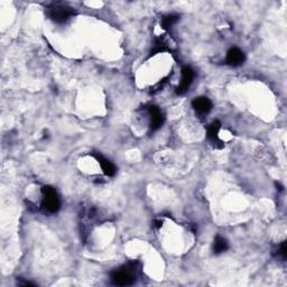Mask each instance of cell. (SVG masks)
I'll return each instance as SVG.
<instances>
[{"mask_svg":"<svg viewBox=\"0 0 287 287\" xmlns=\"http://www.w3.org/2000/svg\"><path fill=\"white\" fill-rule=\"evenodd\" d=\"M92 156L96 158V160L98 161V163L100 164L101 169H102V172H103L104 175L115 176L116 172H117V168H116V166L113 165L110 161L107 160V158L103 157L102 155L99 154V153H93Z\"/></svg>","mask_w":287,"mask_h":287,"instance_id":"obj_9","label":"cell"},{"mask_svg":"<svg viewBox=\"0 0 287 287\" xmlns=\"http://www.w3.org/2000/svg\"><path fill=\"white\" fill-rule=\"evenodd\" d=\"M192 107L194 110L199 113V115H207L211 110H212L213 104L211 102V100L206 97H199L192 101Z\"/></svg>","mask_w":287,"mask_h":287,"instance_id":"obj_8","label":"cell"},{"mask_svg":"<svg viewBox=\"0 0 287 287\" xmlns=\"http://www.w3.org/2000/svg\"><path fill=\"white\" fill-rule=\"evenodd\" d=\"M229 249V243L226 238L221 236H217L214 238L213 243V252L215 255H220L222 252H226Z\"/></svg>","mask_w":287,"mask_h":287,"instance_id":"obj_10","label":"cell"},{"mask_svg":"<svg viewBox=\"0 0 287 287\" xmlns=\"http://www.w3.org/2000/svg\"><path fill=\"white\" fill-rule=\"evenodd\" d=\"M47 15L56 24H64L75 15V10L65 3H53L47 8Z\"/></svg>","mask_w":287,"mask_h":287,"instance_id":"obj_3","label":"cell"},{"mask_svg":"<svg viewBox=\"0 0 287 287\" xmlns=\"http://www.w3.org/2000/svg\"><path fill=\"white\" fill-rule=\"evenodd\" d=\"M194 78H195L194 70L188 65L183 66L182 79H181L179 86L176 88V93L177 94H184L185 92H187V90L190 89L192 83H193Z\"/></svg>","mask_w":287,"mask_h":287,"instance_id":"obj_5","label":"cell"},{"mask_svg":"<svg viewBox=\"0 0 287 287\" xmlns=\"http://www.w3.org/2000/svg\"><path fill=\"white\" fill-rule=\"evenodd\" d=\"M273 254L274 256H276L277 258L285 260L286 259V241H283L281 245H278L276 249H274Z\"/></svg>","mask_w":287,"mask_h":287,"instance_id":"obj_13","label":"cell"},{"mask_svg":"<svg viewBox=\"0 0 287 287\" xmlns=\"http://www.w3.org/2000/svg\"><path fill=\"white\" fill-rule=\"evenodd\" d=\"M221 129V123L219 120H214L212 123L209 124L206 128V137L209 139L211 145L215 149H221L225 147L224 142L219 138V131Z\"/></svg>","mask_w":287,"mask_h":287,"instance_id":"obj_4","label":"cell"},{"mask_svg":"<svg viewBox=\"0 0 287 287\" xmlns=\"http://www.w3.org/2000/svg\"><path fill=\"white\" fill-rule=\"evenodd\" d=\"M179 20H180V15L168 14L162 18L161 26H162V28L165 29V31H168V29H171Z\"/></svg>","mask_w":287,"mask_h":287,"instance_id":"obj_11","label":"cell"},{"mask_svg":"<svg viewBox=\"0 0 287 287\" xmlns=\"http://www.w3.org/2000/svg\"><path fill=\"white\" fill-rule=\"evenodd\" d=\"M166 51H169L167 44H166V41L162 39V37H160V39L155 40L153 50H152V52H150V56L156 55V54H158V53H163Z\"/></svg>","mask_w":287,"mask_h":287,"instance_id":"obj_12","label":"cell"},{"mask_svg":"<svg viewBox=\"0 0 287 287\" xmlns=\"http://www.w3.org/2000/svg\"><path fill=\"white\" fill-rule=\"evenodd\" d=\"M246 56L245 53L238 47H231L226 53V63L230 66H239L241 64H244Z\"/></svg>","mask_w":287,"mask_h":287,"instance_id":"obj_7","label":"cell"},{"mask_svg":"<svg viewBox=\"0 0 287 287\" xmlns=\"http://www.w3.org/2000/svg\"><path fill=\"white\" fill-rule=\"evenodd\" d=\"M139 270V263L130 262L127 265L117 268L110 274V279L113 285L130 286L136 283Z\"/></svg>","mask_w":287,"mask_h":287,"instance_id":"obj_1","label":"cell"},{"mask_svg":"<svg viewBox=\"0 0 287 287\" xmlns=\"http://www.w3.org/2000/svg\"><path fill=\"white\" fill-rule=\"evenodd\" d=\"M41 195H43L41 203V210L48 214H54L58 212L60 207H61V201H60L59 194L55 191V188L45 185V186L41 187Z\"/></svg>","mask_w":287,"mask_h":287,"instance_id":"obj_2","label":"cell"},{"mask_svg":"<svg viewBox=\"0 0 287 287\" xmlns=\"http://www.w3.org/2000/svg\"><path fill=\"white\" fill-rule=\"evenodd\" d=\"M148 110L149 117H150V122H149V130L150 131H156L160 129V128L163 126L164 123V116L162 111L160 110V108L156 107V105H149L147 108Z\"/></svg>","mask_w":287,"mask_h":287,"instance_id":"obj_6","label":"cell"}]
</instances>
